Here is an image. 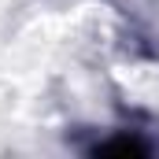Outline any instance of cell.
Wrapping results in <instances>:
<instances>
[{"label": "cell", "instance_id": "1", "mask_svg": "<svg viewBox=\"0 0 159 159\" xmlns=\"http://www.w3.org/2000/svg\"><path fill=\"white\" fill-rule=\"evenodd\" d=\"M93 156H148L152 152V141L137 137V133H119V137H104L89 148Z\"/></svg>", "mask_w": 159, "mask_h": 159}]
</instances>
